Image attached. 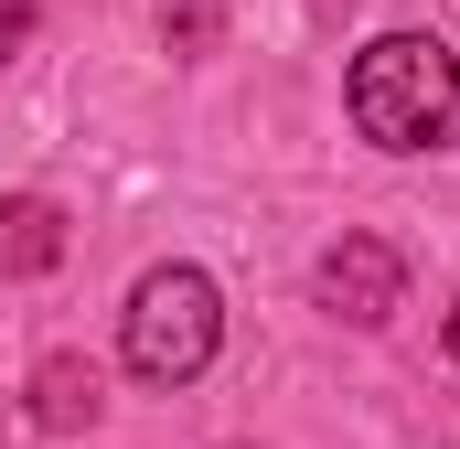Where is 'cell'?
<instances>
[{
  "instance_id": "cell-1",
  "label": "cell",
  "mask_w": 460,
  "mask_h": 449,
  "mask_svg": "<svg viewBox=\"0 0 460 449\" xmlns=\"http://www.w3.org/2000/svg\"><path fill=\"white\" fill-rule=\"evenodd\" d=\"M343 108L375 150H450L460 139V54L439 32H375L343 75Z\"/></svg>"
},
{
  "instance_id": "cell-2",
  "label": "cell",
  "mask_w": 460,
  "mask_h": 449,
  "mask_svg": "<svg viewBox=\"0 0 460 449\" xmlns=\"http://www.w3.org/2000/svg\"><path fill=\"white\" fill-rule=\"evenodd\" d=\"M215 342H226V289L204 268H182V257L150 268L128 289V311H118V353H128L139 385H193L215 364Z\"/></svg>"
},
{
  "instance_id": "cell-3",
  "label": "cell",
  "mask_w": 460,
  "mask_h": 449,
  "mask_svg": "<svg viewBox=\"0 0 460 449\" xmlns=\"http://www.w3.org/2000/svg\"><path fill=\"white\" fill-rule=\"evenodd\" d=\"M322 300H332L343 321H385V311L407 300V268H396V246H385V235H343V246L322 257Z\"/></svg>"
},
{
  "instance_id": "cell-4",
  "label": "cell",
  "mask_w": 460,
  "mask_h": 449,
  "mask_svg": "<svg viewBox=\"0 0 460 449\" xmlns=\"http://www.w3.org/2000/svg\"><path fill=\"white\" fill-rule=\"evenodd\" d=\"M54 257H65V215H54L43 193H11V204H0V268H11V278H43Z\"/></svg>"
},
{
  "instance_id": "cell-5",
  "label": "cell",
  "mask_w": 460,
  "mask_h": 449,
  "mask_svg": "<svg viewBox=\"0 0 460 449\" xmlns=\"http://www.w3.org/2000/svg\"><path fill=\"white\" fill-rule=\"evenodd\" d=\"M32 396H43V428L97 418V374H86V364H43V374H32Z\"/></svg>"
},
{
  "instance_id": "cell-6",
  "label": "cell",
  "mask_w": 460,
  "mask_h": 449,
  "mask_svg": "<svg viewBox=\"0 0 460 449\" xmlns=\"http://www.w3.org/2000/svg\"><path fill=\"white\" fill-rule=\"evenodd\" d=\"M22 43H32V0H0V65H11Z\"/></svg>"
},
{
  "instance_id": "cell-7",
  "label": "cell",
  "mask_w": 460,
  "mask_h": 449,
  "mask_svg": "<svg viewBox=\"0 0 460 449\" xmlns=\"http://www.w3.org/2000/svg\"><path fill=\"white\" fill-rule=\"evenodd\" d=\"M450 364H460V300H450Z\"/></svg>"
}]
</instances>
